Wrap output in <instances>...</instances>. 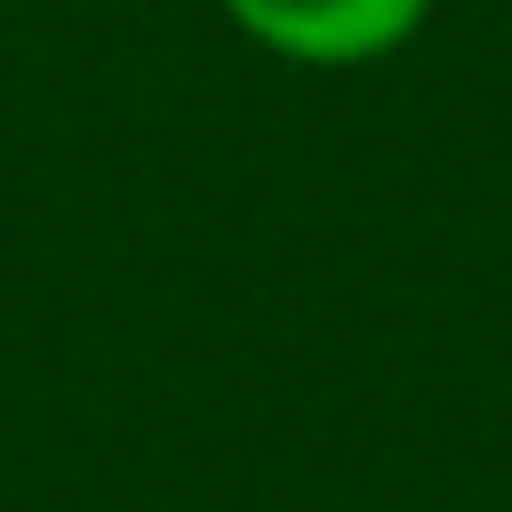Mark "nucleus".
Here are the masks:
<instances>
[{"label":"nucleus","instance_id":"f257e3e1","mask_svg":"<svg viewBox=\"0 0 512 512\" xmlns=\"http://www.w3.org/2000/svg\"><path fill=\"white\" fill-rule=\"evenodd\" d=\"M224 24L296 72H368L424 40L440 0H216Z\"/></svg>","mask_w":512,"mask_h":512}]
</instances>
